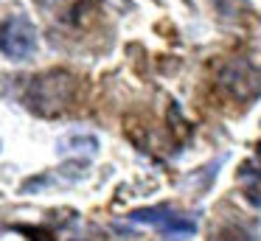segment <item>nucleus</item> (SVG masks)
<instances>
[{"mask_svg":"<svg viewBox=\"0 0 261 241\" xmlns=\"http://www.w3.org/2000/svg\"><path fill=\"white\" fill-rule=\"evenodd\" d=\"M76 98V76L68 70H45L34 76L25 87V104L42 118L65 112Z\"/></svg>","mask_w":261,"mask_h":241,"instance_id":"obj_1","label":"nucleus"},{"mask_svg":"<svg viewBox=\"0 0 261 241\" xmlns=\"http://www.w3.org/2000/svg\"><path fill=\"white\" fill-rule=\"evenodd\" d=\"M129 222L135 224H146V227H154L171 241H188L194 233H197V222L186 213L174 210V207H141V210H132L129 213Z\"/></svg>","mask_w":261,"mask_h":241,"instance_id":"obj_2","label":"nucleus"},{"mask_svg":"<svg viewBox=\"0 0 261 241\" xmlns=\"http://www.w3.org/2000/svg\"><path fill=\"white\" fill-rule=\"evenodd\" d=\"M219 90L236 101H255L261 95V70L247 59H230L219 70Z\"/></svg>","mask_w":261,"mask_h":241,"instance_id":"obj_3","label":"nucleus"},{"mask_svg":"<svg viewBox=\"0 0 261 241\" xmlns=\"http://www.w3.org/2000/svg\"><path fill=\"white\" fill-rule=\"evenodd\" d=\"M37 28L29 17H12L0 31V50L14 62H25L37 50Z\"/></svg>","mask_w":261,"mask_h":241,"instance_id":"obj_4","label":"nucleus"},{"mask_svg":"<svg viewBox=\"0 0 261 241\" xmlns=\"http://www.w3.org/2000/svg\"><path fill=\"white\" fill-rule=\"evenodd\" d=\"M239 182L242 191L255 207H261V160H247L239 168Z\"/></svg>","mask_w":261,"mask_h":241,"instance_id":"obj_5","label":"nucleus"},{"mask_svg":"<svg viewBox=\"0 0 261 241\" xmlns=\"http://www.w3.org/2000/svg\"><path fill=\"white\" fill-rule=\"evenodd\" d=\"M68 149H87V151H96L98 143L96 138H87V135H70L59 143V151H68Z\"/></svg>","mask_w":261,"mask_h":241,"instance_id":"obj_6","label":"nucleus"},{"mask_svg":"<svg viewBox=\"0 0 261 241\" xmlns=\"http://www.w3.org/2000/svg\"><path fill=\"white\" fill-rule=\"evenodd\" d=\"M214 241H255V238H253V233H250V230L230 224V227H222L219 233L214 235Z\"/></svg>","mask_w":261,"mask_h":241,"instance_id":"obj_7","label":"nucleus"},{"mask_svg":"<svg viewBox=\"0 0 261 241\" xmlns=\"http://www.w3.org/2000/svg\"><path fill=\"white\" fill-rule=\"evenodd\" d=\"M76 241H79V238H76Z\"/></svg>","mask_w":261,"mask_h":241,"instance_id":"obj_8","label":"nucleus"}]
</instances>
